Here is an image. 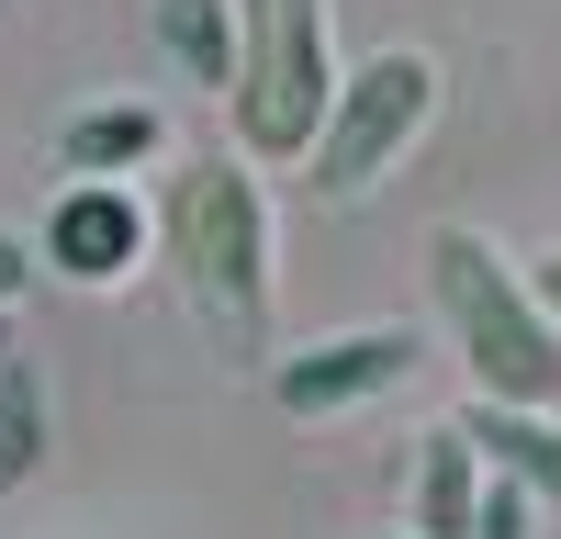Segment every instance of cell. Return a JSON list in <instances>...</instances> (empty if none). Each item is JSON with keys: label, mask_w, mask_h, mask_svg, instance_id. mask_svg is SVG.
Segmentation results:
<instances>
[{"label": "cell", "mask_w": 561, "mask_h": 539, "mask_svg": "<svg viewBox=\"0 0 561 539\" xmlns=\"http://www.w3.org/2000/svg\"><path fill=\"white\" fill-rule=\"evenodd\" d=\"M158 45L192 79H237V0H158Z\"/></svg>", "instance_id": "10"}, {"label": "cell", "mask_w": 561, "mask_h": 539, "mask_svg": "<svg viewBox=\"0 0 561 539\" xmlns=\"http://www.w3.org/2000/svg\"><path fill=\"white\" fill-rule=\"evenodd\" d=\"M158 237H169V259H180V282H192L203 326H225L237 348H259V337H270V203H259V180H248L237 158L169 169Z\"/></svg>", "instance_id": "2"}, {"label": "cell", "mask_w": 561, "mask_h": 539, "mask_svg": "<svg viewBox=\"0 0 561 539\" xmlns=\"http://www.w3.org/2000/svg\"><path fill=\"white\" fill-rule=\"evenodd\" d=\"M147 237H158V214L124 192V180H68L57 203H45V237H34V259L57 270V282H124L135 259H147Z\"/></svg>", "instance_id": "5"}, {"label": "cell", "mask_w": 561, "mask_h": 539, "mask_svg": "<svg viewBox=\"0 0 561 539\" xmlns=\"http://www.w3.org/2000/svg\"><path fill=\"white\" fill-rule=\"evenodd\" d=\"M23 282H34V259H23V237H0V303H23Z\"/></svg>", "instance_id": "13"}, {"label": "cell", "mask_w": 561, "mask_h": 539, "mask_svg": "<svg viewBox=\"0 0 561 539\" xmlns=\"http://www.w3.org/2000/svg\"><path fill=\"white\" fill-rule=\"evenodd\" d=\"M472 539H539V494H528L517 472H494V483H483V517H472Z\"/></svg>", "instance_id": "12"}, {"label": "cell", "mask_w": 561, "mask_h": 539, "mask_svg": "<svg viewBox=\"0 0 561 539\" xmlns=\"http://www.w3.org/2000/svg\"><path fill=\"white\" fill-rule=\"evenodd\" d=\"M460 427H472V449H483L494 472H517V483L539 494V506H561V416H550V404L472 393V416H460Z\"/></svg>", "instance_id": "8"}, {"label": "cell", "mask_w": 561, "mask_h": 539, "mask_svg": "<svg viewBox=\"0 0 561 539\" xmlns=\"http://www.w3.org/2000/svg\"><path fill=\"white\" fill-rule=\"evenodd\" d=\"M337 45H325V0H237V147L248 158H314L325 113H337Z\"/></svg>", "instance_id": "3"}, {"label": "cell", "mask_w": 561, "mask_h": 539, "mask_svg": "<svg viewBox=\"0 0 561 539\" xmlns=\"http://www.w3.org/2000/svg\"><path fill=\"white\" fill-rule=\"evenodd\" d=\"M528 282H539V303H550V314H561V248H550V259H539V270H528Z\"/></svg>", "instance_id": "14"}, {"label": "cell", "mask_w": 561, "mask_h": 539, "mask_svg": "<svg viewBox=\"0 0 561 539\" xmlns=\"http://www.w3.org/2000/svg\"><path fill=\"white\" fill-rule=\"evenodd\" d=\"M427 293H438V326L460 337V359H472V393L561 404V314L539 303V282L494 237L438 225L427 237Z\"/></svg>", "instance_id": "1"}, {"label": "cell", "mask_w": 561, "mask_h": 539, "mask_svg": "<svg viewBox=\"0 0 561 539\" xmlns=\"http://www.w3.org/2000/svg\"><path fill=\"white\" fill-rule=\"evenodd\" d=\"M483 483H494V461L472 449V427H427L415 438V539H472V517H483Z\"/></svg>", "instance_id": "7"}, {"label": "cell", "mask_w": 561, "mask_h": 539, "mask_svg": "<svg viewBox=\"0 0 561 539\" xmlns=\"http://www.w3.org/2000/svg\"><path fill=\"white\" fill-rule=\"evenodd\" d=\"M34 461H45V382L12 359V371H0V494H12Z\"/></svg>", "instance_id": "11"}, {"label": "cell", "mask_w": 561, "mask_h": 539, "mask_svg": "<svg viewBox=\"0 0 561 539\" xmlns=\"http://www.w3.org/2000/svg\"><path fill=\"white\" fill-rule=\"evenodd\" d=\"M147 158H158V113L147 102H90V113L57 124V169H79V180H124Z\"/></svg>", "instance_id": "9"}, {"label": "cell", "mask_w": 561, "mask_h": 539, "mask_svg": "<svg viewBox=\"0 0 561 539\" xmlns=\"http://www.w3.org/2000/svg\"><path fill=\"white\" fill-rule=\"evenodd\" d=\"M427 113H438V68L415 57V45H382L370 68H348L337 79V113H325V135H314V192L325 203H359L370 180L427 135Z\"/></svg>", "instance_id": "4"}, {"label": "cell", "mask_w": 561, "mask_h": 539, "mask_svg": "<svg viewBox=\"0 0 561 539\" xmlns=\"http://www.w3.org/2000/svg\"><path fill=\"white\" fill-rule=\"evenodd\" d=\"M415 371V337L404 326H348V337H314V348H293L270 371V393L293 404V416H348V404H370V393H393Z\"/></svg>", "instance_id": "6"}, {"label": "cell", "mask_w": 561, "mask_h": 539, "mask_svg": "<svg viewBox=\"0 0 561 539\" xmlns=\"http://www.w3.org/2000/svg\"><path fill=\"white\" fill-rule=\"evenodd\" d=\"M0 371H12V303H0Z\"/></svg>", "instance_id": "15"}]
</instances>
